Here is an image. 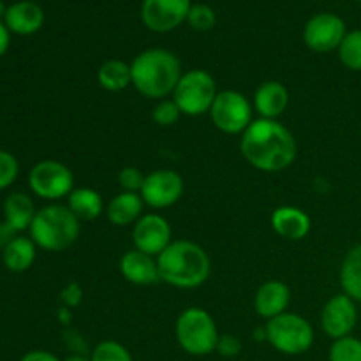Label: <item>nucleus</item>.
<instances>
[{
  "label": "nucleus",
  "instance_id": "29",
  "mask_svg": "<svg viewBox=\"0 0 361 361\" xmlns=\"http://www.w3.org/2000/svg\"><path fill=\"white\" fill-rule=\"evenodd\" d=\"M215 13L210 6L207 4H196V6H190L189 14H187V23L197 32H207L210 30L215 25Z\"/></svg>",
  "mask_w": 361,
  "mask_h": 361
},
{
  "label": "nucleus",
  "instance_id": "23",
  "mask_svg": "<svg viewBox=\"0 0 361 361\" xmlns=\"http://www.w3.org/2000/svg\"><path fill=\"white\" fill-rule=\"evenodd\" d=\"M342 291L361 303V243L348 250L341 264Z\"/></svg>",
  "mask_w": 361,
  "mask_h": 361
},
{
  "label": "nucleus",
  "instance_id": "34",
  "mask_svg": "<svg viewBox=\"0 0 361 361\" xmlns=\"http://www.w3.org/2000/svg\"><path fill=\"white\" fill-rule=\"evenodd\" d=\"M60 298L66 303V307L76 309L81 303V300H83V289H81V286L78 284V282H71L69 286H66V289L62 291V296H60Z\"/></svg>",
  "mask_w": 361,
  "mask_h": 361
},
{
  "label": "nucleus",
  "instance_id": "37",
  "mask_svg": "<svg viewBox=\"0 0 361 361\" xmlns=\"http://www.w3.org/2000/svg\"><path fill=\"white\" fill-rule=\"evenodd\" d=\"M9 30H7L6 25L0 21V56L6 55L7 48H9Z\"/></svg>",
  "mask_w": 361,
  "mask_h": 361
},
{
  "label": "nucleus",
  "instance_id": "7",
  "mask_svg": "<svg viewBox=\"0 0 361 361\" xmlns=\"http://www.w3.org/2000/svg\"><path fill=\"white\" fill-rule=\"evenodd\" d=\"M217 94L215 80L210 73L203 69H192L182 74L173 92V101L176 102L182 115L200 116L210 113Z\"/></svg>",
  "mask_w": 361,
  "mask_h": 361
},
{
  "label": "nucleus",
  "instance_id": "1",
  "mask_svg": "<svg viewBox=\"0 0 361 361\" xmlns=\"http://www.w3.org/2000/svg\"><path fill=\"white\" fill-rule=\"evenodd\" d=\"M240 150L252 168L267 173L288 169L296 161L298 147L288 127L277 120H252L242 134Z\"/></svg>",
  "mask_w": 361,
  "mask_h": 361
},
{
  "label": "nucleus",
  "instance_id": "8",
  "mask_svg": "<svg viewBox=\"0 0 361 361\" xmlns=\"http://www.w3.org/2000/svg\"><path fill=\"white\" fill-rule=\"evenodd\" d=\"M214 126L226 134H243L252 123V104L236 90L219 92L210 108Z\"/></svg>",
  "mask_w": 361,
  "mask_h": 361
},
{
  "label": "nucleus",
  "instance_id": "26",
  "mask_svg": "<svg viewBox=\"0 0 361 361\" xmlns=\"http://www.w3.org/2000/svg\"><path fill=\"white\" fill-rule=\"evenodd\" d=\"M338 59L349 71H361V30H351L345 34L338 46Z\"/></svg>",
  "mask_w": 361,
  "mask_h": 361
},
{
  "label": "nucleus",
  "instance_id": "20",
  "mask_svg": "<svg viewBox=\"0 0 361 361\" xmlns=\"http://www.w3.org/2000/svg\"><path fill=\"white\" fill-rule=\"evenodd\" d=\"M143 197L140 192H126L122 190L109 201L106 208V217L113 226H129L136 224L143 214Z\"/></svg>",
  "mask_w": 361,
  "mask_h": 361
},
{
  "label": "nucleus",
  "instance_id": "25",
  "mask_svg": "<svg viewBox=\"0 0 361 361\" xmlns=\"http://www.w3.org/2000/svg\"><path fill=\"white\" fill-rule=\"evenodd\" d=\"M97 81L104 90L122 92L123 88L133 85L130 66L122 62V60H108V62H104L99 67Z\"/></svg>",
  "mask_w": 361,
  "mask_h": 361
},
{
  "label": "nucleus",
  "instance_id": "31",
  "mask_svg": "<svg viewBox=\"0 0 361 361\" xmlns=\"http://www.w3.org/2000/svg\"><path fill=\"white\" fill-rule=\"evenodd\" d=\"M18 173H20L18 159L11 152L0 150V190L13 185L14 180L18 178Z\"/></svg>",
  "mask_w": 361,
  "mask_h": 361
},
{
  "label": "nucleus",
  "instance_id": "14",
  "mask_svg": "<svg viewBox=\"0 0 361 361\" xmlns=\"http://www.w3.org/2000/svg\"><path fill=\"white\" fill-rule=\"evenodd\" d=\"M133 242L134 249L157 257L173 242L171 226L159 214L141 215L133 228Z\"/></svg>",
  "mask_w": 361,
  "mask_h": 361
},
{
  "label": "nucleus",
  "instance_id": "28",
  "mask_svg": "<svg viewBox=\"0 0 361 361\" xmlns=\"http://www.w3.org/2000/svg\"><path fill=\"white\" fill-rule=\"evenodd\" d=\"M92 361H134L126 345L115 341H102L94 348L90 355Z\"/></svg>",
  "mask_w": 361,
  "mask_h": 361
},
{
  "label": "nucleus",
  "instance_id": "39",
  "mask_svg": "<svg viewBox=\"0 0 361 361\" xmlns=\"http://www.w3.org/2000/svg\"><path fill=\"white\" fill-rule=\"evenodd\" d=\"M6 13H7V7H6V4H4L2 0H0V21H2L4 18H6Z\"/></svg>",
  "mask_w": 361,
  "mask_h": 361
},
{
  "label": "nucleus",
  "instance_id": "15",
  "mask_svg": "<svg viewBox=\"0 0 361 361\" xmlns=\"http://www.w3.org/2000/svg\"><path fill=\"white\" fill-rule=\"evenodd\" d=\"M289 303H291V289L282 281H267L259 286L254 296L256 314L267 321L288 312Z\"/></svg>",
  "mask_w": 361,
  "mask_h": 361
},
{
  "label": "nucleus",
  "instance_id": "30",
  "mask_svg": "<svg viewBox=\"0 0 361 361\" xmlns=\"http://www.w3.org/2000/svg\"><path fill=\"white\" fill-rule=\"evenodd\" d=\"M180 116H182V111H180V108L173 99H162V101L157 102L154 111H152V118L161 127L175 126L180 120Z\"/></svg>",
  "mask_w": 361,
  "mask_h": 361
},
{
  "label": "nucleus",
  "instance_id": "11",
  "mask_svg": "<svg viewBox=\"0 0 361 361\" xmlns=\"http://www.w3.org/2000/svg\"><path fill=\"white\" fill-rule=\"evenodd\" d=\"M145 204L152 208L173 207L183 194V178L173 169H157L145 176L140 190Z\"/></svg>",
  "mask_w": 361,
  "mask_h": 361
},
{
  "label": "nucleus",
  "instance_id": "33",
  "mask_svg": "<svg viewBox=\"0 0 361 361\" xmlns=\"http://www.w3.org/2000/svg\"><path fill=\"white\" fill-rule=\"evenodd\" d=\"M215 351L221 356H224V358H235V356L242 351V344H240L238 338L233 337V335H221Z\"/></svg>",
  "mask_w": 361,
  "mask_h": 361
},
{
  "label": "nucleus",
  "instance_id": "38",
  "mask_svg": "<svg viewBox=\"0 0 361 361\" xmlns=\"http://www.w3.org/2000/svg\"><path fill=\"white\" fill-rule=\"evenodd\" d=\"M63 361H92V360L88 358V356H83V355H71V356H67Z\"/></svg>",
  "mask_w": 361,
  "mask_h": 361
},
{
  "label": "nucleus",
  "instance_id": "35",
  "mask_svg": "<svg viewBox=\"0 0 361 361\" xmlns=\"http://www.w3.org/2000/svg\"><path fill=\"white\" fill-rule=\"evenodd\" d=\"M16 233L18 231H14V229L11 228L6 221L0 224V250L6 249V247L9 245L14 238H16Z\"/></svg>",
  "mask_w": 361,
  "mask_h": 361
},
{
  "label": "nucleus",
  "instance_id": "18",
  "mask_svg": "<svg viewBox=\"0 0 361 361\" xmlns=\"http://www.w3.org/2000/svg\"><path fill=\"white\" fill-rule=\"evenodd\" d=\"M289 104V92L281 81H264L254 94V108L261 118L277 120Z\"/></svg>",
  "mask_w": 361,
  "mask_h": 361
},
{
  "label": "nucleus",
  "instance_id": "40",
  "mask_svg": "<svg viewBox=\"0 0 361 361\" xmlns=\"http://www.w3.org/2000/svg\"><path fill=\"white\" fill-rule=\"evenodd\" d=\"M356 2H360V4H361V0H356Z\"/></svg>",
  "mask_w": 361,
  "mask_h": 361
},
{
  "label": "nucleus",
  "instance_id": "17",
  "mask_svg": "<svg viewBox=\"0 0 361 361\" xmlns=\"http://www.w3.org/2000/svg\"><path fill=\"white\" fill-rule=\"evenodd\" d=\"M44 23V13L41 7L30 0H21L7 7L4 25L7 30L18 35L35 34Z\"/></svg>",
  "mask_w": 361,
  "mask_h": 361
},
{
  "label": "nucleus",
  "instance_id": "22",
  "mask_svg": "<svg viewBox=\"0 0 361 361\" xmlns=\"http://www.w3.org/2000/svg\"><path fill=\"white\" fill-rule=\"evenodd\" d=\"M35 243L32 238L27 236H16L6 249L2 250V261L6 264L7 270L16 271H27L28 268L34 264L35 261Z\"/></svg>",
  "mask_w": 361,
  "mask_h": 361
},
{
  "label": "nucleus",
  "instance_id": "2",
  "mask_svg": "<svg viewBox=\"0 0 361 361\" xmlns=\"http://www.w3.org/2000/svg\"><path fill=\"white\" fill-rule=\"evenodd\" d=\"M161 282L178 289H196L208 281L212 271L207 250L190 240L171 242L157 257Z\"/></svg>",
  "mask_w": 361,
  "mask_h": 361
},
{
  "label": "nucleus",
  "instance_id": "9",
  "mask_svg": "<svg viewBox=\"0 0 361 361\" xmlns=\"http://www.w3.org/2000/svg\"><path fill=\"white\" fill-rule=\"evenodd\" d=\"M28 185L42 200H60L73 192L74 176L66 164L59 161H41L30 169Z\"/></svg>",
  "mask_w": 361,
  "mask_h": 361
},
{
  "label": "nucleus",
  "instance_id": "16",
  "mask_svg": "<svg viewBox=\"0 0 361 361\" xmlns=\"http://www.w3.org/2000/svg\"><path fill=\"white\" fill-rule=\"evenodd\" d=\"M120 274L126 281L134 286H152L161 282L159 277L157 259L154 256L141 252V250L133 249L120 257Z\"/></svg>",
  "mask_w": 361,
  "mask_h": 361
},
{
  "label": "nucleus",
  "instance_id": "5",
  "mask_svg": "<svg viewBox=\"0 0 361 361\" xmlns=\"http://www.w3.org/2000/svg\"><path fill=\"white\" fill-rule=\"evenodd\" d=\"M175 335L180 348L192 356L215 353L221 338L214 317L200 307H190L180 314L175 324Z\"/></svg>",
  "mask_w": 361,
  "mask_h": 361
},
{
  "label": "nucleus",
  "instance_id": "4",
  "mask_svg": "<svg viewBox=\"0 0 361 361\" xmlns=\"http://www.w3.org/2000/svg\"><path fill=\"white\" fill-rule=\"evenodd\" d=\"M80 219L67 207L49 204L35 214L30 226V238L48 252H60L73 245L80 236Z\"/></svg>",
  "mask_w": 361,
  "mask_h": 361
},
{
  "label": "nucleus",
  "instance_id": "3",
  "mask_svg": "<svg viewBox=\"0 0 361 361\" xmlns=\"http://www.w3.org/2000/svg\"><path fill=\"white\" fill-rule=\"evenodd\" d=\"M133 87L148 99H164L173 94L182 78V63L175 53L152 48L140 53L130 63Z\"/></svg>",
  "mask_w": 361,
  "mask_h": 361
},
{
  "label": "nucleus",
  "instance_id": "10",
  "mask_svg": "<svg viewBox=\"0 0 361 361\" xmlns=\"http://www.w3.org/2000/svg\"><path fill=\"white\" fill-rule=\"evenodd\" d=\"M345 34L348 30L341 16L334 13H319L307 21L303 28V41L312 51L330 53L338 49Z\"/></svg>",
  "mask_w": 361,
  "mask_h": 361
},
{
  "label": "nucleus",
  "instance_id": "12",
  "mask_svg": "<svg viewBox=\"0 0 361 361\" xmlns=\"http://www.w3.org/2000/svg\"><path fill=\"white\" fill-rule=\"evenodd\" d=\"M190 6V0H143L141 20L152 32L164 34L187 21Z\"/></svg>",
  "mask_w": 361,
  "mask_h": 361
},
{
  "label": "nucleus",
  "instance_id": "32",
  "mask_svg": "<svg viewBox=\"0 0 361 361\" xmlns=\"http://www.w3.org/2000/svg\"><path fill=\"white\" fill-rule=\"evenodd\" d=\"M145 175L134 166H127V168L120 169L118 173V183L126 192H140L143 187Z\"/></svg>",
  "mask_w": 361,
  "mask_h": 361
},
{
  "label": "nucleus",
  "instance_id": "6",
  "mask_svg": "<svg viewBox=\"0 0 361 361\" xmlns=\"http://www.w3.org/2000/svg\"><path fill=\"white\" fill-rule=\"evenodd\" d=\"M267 341L274 349L288 356H298L314 344V328L305 317L284 312L267 323Z\"/></svg>",
  "mask_w": 361,
  "mask_h": 361
},
{
  "label": "nucleus",
  "instance_id": "27",
  "mask_svg": "<svg viewBox=\"0 0 361 361\" xmlns=\"http://www.w3.org/2000/svg\"><path fill=\"white\" fill-rule=\"evenodd\" d=\"M328 361H361V341L353 335L334 341Z\"/></svg>",
  "mask_w": 361,
  "mask_h": 361
},
{
  "label": "nucleus",
  "instance_id": "13",
  "mask_svg": "<svg viewBox=\"0 0 361 361\" xmlns=\"http://www.w3.org/2000/svg\"><path fill=\"white\" fill-rule=\"evenodd\" d=\"M356 323H358L356 302L349 298L345 293L335 295L334 298L328 300L321 312V326H323L324 334L334 341L349 337L355 330Z\"/></svg>",
  "mask_w": 361,
  "mask_h": 361
},
{
  "label": "nucleus",
  "instance_id": "24",
  "mask_svg": "<svg viewBox=\"0 0 361 361\" xmlns=\"http://www.w3.org/2000/svg\"><path fill=\"white\" fill-rule=\"evenodd\" d=\"M69 208L74 215L81 221H94L104 210L102 204V197L97 190L90 189V187H81V189H73L69 194Z\"/></svg>",
  "mask_w": 361,
  "mask_h": 361
},
{
  "label": "nucleus",
  "instance_id": "36",
  "mask_svg": "<svg viewBox=\"0 0 361 361\" xmlns=\"http://www.w3.org/2000/svg\"><path fill=\"white\" fill-rule=\"evenodd\" d=\"M20 361H60L55 355L48 351H30L23 356Z\"/></svg>",
  "mask_w": 361,
  "mask_h": 361
},
{
  "label": "nucleus",
  "instance_id": "21",
  "mask_svg": "<svg viewBox=\"0 0 361 361\" xmlns=\"http://www.w3.org/2000/svg\"><path fill=\"white\" fill-rule=\"evenodd\" d=\"M35 214L37 212H35L34 201L27 194L13 192L4 201V217L14 231L20 233L30 229Z\"/></svg>",
  "mask_w": 361,
  "mask_h": 361
},
{
  "label": "nucleus",
  "instance_id": "19",
  "mask_svg": "<svg viewBox=\"0 0 361 361\" xmlns=\"http://www.w3.org/2000/svg\"><path fill=\"white\" fill-rule=\"evenodd\" d=\"M310 217L296 207H279L271 214V228L286 240H303L310 231Z\"/></svg>",
  "mask_w": 361,
  "mask_h": 361
}]
</instances>
